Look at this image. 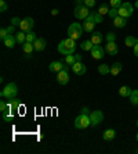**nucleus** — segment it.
<instances>
[{
    "instance_id": "obj_12",
    "label": "nucleus",
    "mask_w": 138,
    "mask_h": 154,
    "mask_svg": "<svg viewBox=\"0 0 138 154\" xmlns=\"http://www.w3.org/2000/svg\"><path fill=\"white\" fill-rule=\"evenodd\" d=\"M57 82L60 83V85H66V83L69 82V75H68V71L62 69V71L58 72V75H57Z\"/></svg>"
},
{
    "instance_id": "obj_30",
    "label": "nucleus",
    "mask_w": 138,
    "mask_h": 154,
    "mask_svg": "<svg viewBox=\"0 0 138 154\" xmlns=\"http://www.w3.org/2000/svg\"><path fill=\"white\" fill-rule=\"evenodd\" d=\"M75 63H76V60H75V56H73V54H69V56H66V57H65V64H66V65L72 67Z\"/></svg>"
},
{
    "instance_id": "obj_37",
    "label": "nucleus",
    "mask_w": 138,
    "mask_h": 154,
    "mask_svg": "<svg viewBox=\"0 0 138 154\" xmlns=\"http://www.w3.org/2000/svg\"><path fill=\"white\" fill-rule=\"evenodd\" d=\"M8 36V32H7V28H1L0 29V39L4 40Z\"/></svg>"
},
{
    "instance_id": "obj_33",
    "label": "nucleus",
    "mask_w": 138,
    "mask_h": 154,
    "mask_svg": "<svg viewBox=\"0 0 138 154\" xmlns=\"http://www.w3.org/2000/svg\"><path fill=\"white\" fill-rule=\"evenodd\" d=\"M108 15H109L110 18H116L117 15H119V8L112 7V8L109 10V13H108Z\"/></svg>"
},
{
    "instance_id": "obj_9",
    "label": "nucleus",
    "mask_w": 138,
    "mask_h": 154,
    "mask_svg": "<svg viewBox=\"0 0 138 154\" xmlns=\"http://www.w3.org/2000/svg\"><path fill=\"white\" fill-rule=\"evenodd\" d=\"M33 25H35V21H33V18L26 17V18H24V20H22L21 25H19V29H21V31H24L25 33H28V32H31V31H32Z\"/></svg>"
},
{
    "instance_id": "obj_29",
    "label": "nucleus",
    "mask_w": 138,
    "mask_h": 154,
    "mask_svg": "<svg viewBox=\"0 0 138 154\" xmlns=\"http://www.w3.org/2000/svg\"><path fill=\"white\" fill-rule=\"evenodd\" d=\"M109 10H110V8L108 7V4H106V3H102L101 6H99V8H98V13L104 15V14H108V13H109Z\"/></svg>"
},
{
    "instance_id": "obj_21",
    "label": "nucleus",
    "mask_w": 138,
    "mask_h": 154,
    "mask_svg": "<svg viewBox=\"0 0 138 154\" xmlns=\"http://www.w3.org/2000/svg\"><path fill=\"white\" fill-rule=\"evenodd\" d=\"M131 92H133V89H131L130 86H122L120 89H119V94L122 97H130Z\"/></svg>"
},
{
    "instance_id": "obj_8",
    "label": "nucleus",
    "mask_w": 138,
    "mask_h": 154,
    "mask_svg": "<svg viewBox=\"0 0 138 154\" xmlns=\"http://www.w3.org/2000/svg\"><path fill=\"white\" fill-rule=\"evenodd\" d=\"M90 119H91V126H97L104 121V112L95 110V111L90 112Z\"/></svg>"
},
{
    "instance_id": "obj_36",
    "label": "nucleus",
    "mask_w": 138,
    "mask_h": 154,
    "mask_svg": "<svg viewBox=\"0 0 138 154\" xmlns=\"http://www.w3.org/2000/svg\"><path fill=\"white\" fill-rule=\"evenodd\" d=\"M8 8V4L6 3V0H0V11L4 13V11H7Z\"/></svg>"
},
{
    "instance_id": "obj_18",
    "label": "nucleus",
    "mask_w": 138,
    "mask_h": 154,
    "mask_svg": "<svg viewBox=\"0 0 138 154\" xmlns=\"http://www.w3.org/2000/svg\"><path fill=\"white\" fill-rule=\"evenodd\" d=\"M3 43L6 45V46L8 47V49H13V47L17 45V39H15V36H13V35H8L6 39L3 40Z\"/></svg>"
},
{
    "instance_id": "obj_27",
    "label": "nucleus",
    "mask_w": 138,
    "mask_h": 154,
    "mask_svg": "<svg viewBox=\"0 0 138 154\" xmlns=\"http://www.w3.org/2000/svg\"><path fill=\"white\" fill-rule=\"evenodd\" d=\"M15 39H17V43H19V45H24V43L26 42V33H25L24 31L18 32L17 35H15Z\"/></svg>"
},
{
    "instance_id": "obj_28",
    "label": "nucleus",
    "mask_w": 138,
    "mask_h": 154,
    "mask_svg": "<svg viewBox=\"0 0 138 154\" xmlns=\"http://www.w3.org/2000/svg\"><path fill=\"white\" fill-rule=\"evenodd\" d=\"M98 72L101 75H108V74H110V68L108 67V64H101L98 67Z\"/></svg>"
},
{
    "instance_id": "obj_40",
    "label": "nucleus",
    "mask_w": 138,
    "mask_h": 154,
    "mask_svg": "<svg viewBox=\"0 0 138 154\" xmlns=\"http://www.w3.org/2000/svg\"><path fill=\"white\" fill-rule=\"evenodd\" d=\"M84 6H87L89 8H92L95 6V0H86L84 2Z\"/></svg>"
},
{
    "instance_id": "obj_25",
    "label": "nucleus",
    "mask_w": 138,
    "mask_h": 154,
    "mask_svg": "<svg viewBox=\"0 0 138 154\" xmlns=\"http://www.w3.org/2000/svg\"><path fill=\"white\" fill-rule=\"evenodd\" d=\"M130 103L133 106H138V90L137 89H133L130 94Z\"/></svg>"
},
{
    "instance_id": "obj_7",
    "label": "nucleus",
    "mask_w": 138,
    "mask_h": 154,
    "mask_svg": "<svg viewBox=\"0 0 138 154\" xmlns=\"http://www.w3.org/2000/svg\"><path fill=\"white\" fill-rule=\"evenodd\" d=\"M94 26H95V21H94V13H90V15L84 20L83 29H84L86 33H89V32H92V31H94Z\"/></svg>"
},
{
    "instance_id": "obj_31",
    "label": "nucleus",
    "mask_w": 138,
    "mask_h": 154,
    "mask_svg": "<svg viewBox=\"0 0 138 154\" xmlns=\"http://www.w3.org/2000/svg\"><path fill=\"white\" fill-rule=\"evenodd\" d=\"M37 39V36H36V33L35 32H28L26 33V42H29V43H35V40Z\"/></svg>"
},
{
    "instance_id": "obj_5",
    "label": "nucleus",
    "mask_w": 138,
    "mask_h": 154,
    "mask_svg": "<svg viewBox=\"0 0 138 154\" xmlns=\"http://www.w3.org/2000/svg\"><path fill=\"white\" fill-rule=\"evenodd\" d=\"M133 13H134V6H133L130 2H126V3H123L120 7H119V15H120V17L128 18L133 15Z\"/></svg>"
},
{
    "instance_id": "obj_47",
    "label": "nucleus",
    "mask_w": 138,
    "mask_h": 154,
    "mask_svg": "<svg viewBox=\"0 0 138 154\" xmlns=\"http://www.w3.org/2000/svg\"><path fill=\"white\" fill-rule=\"evenodd\" d=\"M135 7L138 8V0H137V2H135Z\"/></svg>"
},
{
    "instance_id": "obj_6",
    "label": "nucleus",
    "mask_w": 138,
    "mask_h": 154,
    "mask_svg": "<svg viewBox=\"0 0 138 154\" xmlns=\"http://www.w3.org/2000/svg\"><path fill=\"white\" fill-rule=\"evenodd\" d=\"M73 14L78 20H86V18L90 15V10L87 6H84V4H83V6H76Z\"/></svg>"
},
{
    "instance_id": "obj_46",
    "label": "nucleus",
    "mask_w": 138,
    "mask_h": 154,
    "mask_svg": "<svg viewBox=\"0 0 138 154\" xmlns=\"http://www.w3.org/2000/svg\"><path fill=\"white\" fill-rule=\"evenodd\" d=\"M57 14H58V10L57 8H54V10L51 11V15H57Z\"/></svg>"
},
{
    "instance_id": "obj_20",
    "label": "nucleus",
    "mask_w": 138,
    "mask_h": 154,
    "mask_svg": "<svg viewBox=\"0 0 138 154\" xmlns=\"http://www.w3.org/2000/svg\"><path fill=\"white\" fill-rule=\"evenodd\" d=\"M104 40V36H102V33L101 32H92L91 33V42L94 43V45H101V42Z\"/></svg>"
},
{
    "instance_id": "obj_42",
    "label": "nucleus",
    "mask_w": 138,
    "mask_h": 154,
    "mask_svg": "<svg viewBox=\"0 0 138 154\" xmlns=\"http://www.w3.org/2000/svg\"><path fill=\"white\" fill-rule=\"evenodd\" d=\"M134 56L138 57V39H137V45L134 46Z\"/></svg>"
},
{
    "instance_id": "obj_26",
    "label": "nucleus",
    "mask_w": 138,
    "mask_h": 154,
    "mask_svg": "<svg viewBox=\"0 0 138 154\" xmlns=\"http://www.w3.org/2000/svg\"><path fill=\"white\" fill-rule=\"evenodd\" d=\"M124 45L127 47H134L137 45V39H135L134 36H127L126 39H124Z\"/></svg>"
},
{
    "instance_id": "obj_4",
    "label": "nucleus",
    "mask_w": 138,
    "mask_h": 154,
    "mask_svg": "<svg viewBox=\"0 0 138 154\" xmlns=\"http://www.w3.org/2000/svg\"><path fill=\"white\" fill-rule=\"evenodd\" d=\"M75 126L78 129H86L91 126V119H90V114H80L75 119Z\"/></svg>"
},
{
    "instance_id": "obj_38",
    "label": "nucleus",
    "mask_w": 138,
    "mask_h": 154,
    "mask_svg": "<svg viewBox=\"0 0 138 154\" xmlns=\"http://www.w3.org/2000/svg\"><path fill=\"white\" fill-rule=\"evenodd\" d=\"M21 22H22V20H19L18 17L11 18V25H14V26H19V25H21Z\"/></svg>"
},
{
    "instance_id": "obj_23",
    "label": "nucleus",
    "mask_w": 138,
    "mask_h": 154,
    "mask_svg": "<svg viewBox=\"0 0 138 154\" xmlns=\"http://www.w3.org/2000/svg\"><path fill=\"white\" fill-rule=\"evenodd\" d=\"M92 46H94V43L91 42V39H89V40H83V42H81V45H80L81 50H84V51L91 50Z\"/></svg>"
},
{
    "instance_id": "obj_15",
    "label": "nucleus",
    "mask_w": 138,
    "mask_h": 154,
    "mask_svg": "<svg viewBox=\"0 0 138 154\" xmlns=\"http://www.w3.org/2000/svg\"><path fill=\"white\" fill-rule=\"evenodd\" d=\"M33 46H35V50L36 51H43L46 49V39L44 38H37L33 43Z\"/></svg>"
},
{
    "instance_id": "obj_17",
    "label": "nucleus",
    "mask_w": 138,
    "mask_h": 154,
    "mask_svg": "<svg viewBox=\"0 0 138 154\" xmlns=\"http://www.w3.org/2000/svg\"><path fill=\"white\" fill-rule=\"evenodd\" d=\"M22 49H24L25 54H28V57H32V53L35 50V46H33V43H29V42H25L22 45Z\"/></svg>"
},
{
    "instance_id": "obj_19",
    "label": "nucleus",
    "mask_w": 138,
    "mask_h": 154,
    "mask_svg": "<svg viewBox=\"0 0 138 154\" xmlns=\"http://www.w3.org/2000/svg\"><path fill=\"white\" fill-rule=\"evenodd\" d=\"M115 136H116V132H115V129H106L105 132H104V135H102L104 140H106V142H110V140H113Z\"/></svg>"
},
{
    "instance_id": "obj_22",
    "label": "nucleus",
    "mask_w": 138,
    "mask_h": 154,
    "mask_svg": "<svg viewBox=\"0 0 138 154\" xmlns=\"http://www.w3.org/2000/svg\"><path fill=\"white\" fill-rule=\"evenodd\" d=\"M122 68H123V65L120 64V63H115L113 65H112V67H110V74H112V75H119V74H120V71H122Z\"/></svg>"
},
{
    "instance_id": "obj_16",
    "label": "nucleus",
    "mask_w": 138,
    "mask_h": 154,
    "mask_svg": "<svg viewBox=\"0 0 138 154\" xmlns=\"http://www.w3.org/2000/svg\"><path fill=\"white\" fill-rule=\"evenodd\" d=\"M126 24H127V18L120 17V15H117L116 18H113V26H116V28H124Z\"/></svg>"
},
{
    "instance_id": "obj_45",
    "label": "nucleus",
    "mask_w": 138,
    "mask_h": 154,
    "mask_svg": "<svg viewBox=\"0 0 138 154\" xmlns=\"http://www.w3.org/2000/svg\"><path fill=\"white\" fill-rule=\"evenodd\" d=\"M75 60H76V61H81V54H75Z\"/></svg>"
},
{
    "instance_id": "obj_24",
    "label": "nucleus",
    "mask_w": 138,
    "mask_h": 154,
    "mask_svg": "<svg viewBox=\"0 0 138 154\" xmlns=\"http://www.w3.org/2000/svg\"><path fill=\"white\" fill-rule=\"evenodd\" d=\"M19 106H21V101H19V99H17V97H15V99H13V100L8 103V107H10L14 112L17 111L18 108H19Z\"/></svg>"
},
{
    "instance_id": "obj_34",
    "label": "nucleus",
    "mask_w": 138,
    "mask_h": 154,
    "mask_svg": "<svg viewBox=\"0 0 138 154\" xmlns=\"http://www.w3.org/2000/svg\"><path fill=\"white\" fill-rule=\"evenodd\" d=\"M109 4H110V7H116V8H119L122 6V0H109Z\"/></svg>"
},
{
    "instance_id": "obj_35",
    "label": "nucleus",
    "mask_w": 138,
    "mask_h": 154,
    "mask_svg": "<svg viewBox=\"0 0 138 154\" xmlns=\"http://www.w3.org/2000/svg\"><path fill=\"white\" fill-rule=\"evenodd\" d=\"M94 21H95V24H101V22L104 21L102 14H99V13H94Z\"/></svg>"
},
{
    "instance_id": "obj_13",
    "label": "nucleus",
    "mask_w": 138,
    "mask_h": 154,
    "mask_svg": "<svg viewBox=\"0 0 138 154\" xmlns=\"http://www.w3.org/2000/svg\"><path fill=\"white\" fill-rule=\"evenodd\" d=\"M105 51L109 56H116L117 53H119V49H117V45L115 42H110V43H106L105 46Z\"/></svg>"
},
{
    "instance_id": "obj_11",
    "label": "nucleus",
    "mask_w": 138,
    "mask_h": 154,
    "mask_svg": "<svg viewBox=\"0 0 138 154\" xmlns=\"http://www.w3.org/2000/svg\"><path fill=\"white\" fill-rule=\"evenodd\" d=\"M72 71L76 74V75L81 76V75H84L86 71H87V67H86L81 61H76L73 65H72Z\"/></svg>"
},
{
    "instance_id": "obj_1",
    "label": "nucleus",
    "mask_w": 138,
    "mask_h": 154,
    "mask_svg": "<svg viewBox=\"0 0 138 154\" xmlns=\"http://www.w3.org/2000/svg\"><path fill=\"white\" fill-rule=\"evenodd\" d=\"M76 40L68 38V39L61 40L60 45H58V53L64 54V56H69V54H75L76 50Z\"/></svg>"
},
{
    "instance_id": "obj_41",
    "label": "nucleus",
    "mask_w": 138,
    "mask_h": 154,
    "mask_svg": "<svg viewBox=\"0 0 138 154\" xmlns=\"http://www.w3.org/2000/svg\"><path fill=\"white\" fill-rule=\"evenodd\" d=\"M14 31H15V26H14V25H8V26H7L8 35H13V33H14Z\"/></svg>"
},
{
    "instance_id": "obj_14",
    "label": "nucleus",
    "mask_w": 138,
    "mask_h": 154,
    "mask_svg": "<svg viewBox=\"0 0 138 154\" xmlns=\"http://www.w3.org/2000/svg\"><path fill=\"white\" fill-rule=\"evenodd\" d=\"M64 68H65V65H64L62 61H53V63L50 64V67H48V69L51 72H60V71H62Z\"/></svg>"
},
{
    "instance_id": "obj_49",
    "label": "nucleus",
    "mask_w": 138,
    "mask_h": 154,
    "mask_svg": "<svg viewBox=\"0 0 138 154\" xmlns=\"http://www.w3.org/2000/svg\"><path fill=\"white\" fill-rule=\"evenodd\" d=\"M137 126H138V121H137Z\"/></svg>"
},
{
    "instance_id": "obj_3",
    "label": "nucleus",
    "mask_w": 138,
    "mask_h": 154,
    "mask_svg": "<svg viewBox=\"0 0 138 154\" xmlns=\"http://www.w3.org/2000/svg\"><path fill=\"white\" fill-rule=\"evenodd\" d=\"M83 32H84L83 25H80L79 22H73V24L69 25V28H68V36L73 40L80 39L81 35H83Z\"/></svg>"
},
{
    "instance_id": "obj_43",
    "label": "nucleus",
    "mask_w": 138,
    "mask_h": 154,
    "mask_svg": "<svg viewBox=\"0 0 138 154\" xmlns=\"http://www.w3.org/2000/svg\"><path fill=\"white\" fill-rule=\"evenodd\" d=\"M86 0H75V3H76V6H83Z\"/></svg>"
},
{
    "instance_id": "obj_44",
    "label": "nucleus",
    "mask_w": 138,
    "mask_h": 154,
    "mask_svg": "<svg viewBox=\"0 0 138 154\" xmlns=\"http://www.w3.org/2000/svg\"><path fill=\"white\" fill-rule=\"evenodd\" d=\"M81 114H90V110L87 107H83L81 108Z\"/></svg>"
},
{
    "instance_id": "obj_50",
    "label": "nucleus",
    "mask_w": 138,
    "mask_h": 154,
    "mask_svg": "<svg viewBox=\"0 0 138 154\" xmlns=\"http://www.w3.org/2000/svg\"><path fill=\"white\" fill-rule=\"evenodd\" d=\"M137 153H138V150H137Z\"/></svg>"
},
{
    "instance_id": "obj_32",
    "label": "nucleus",
    "mask_w": 138,
    "mask_h": 154,
    "mask_svg": "<svg viewBox=\"0 0 138 154\" xmlns=\"http://www.w3.org/2000/svg\"><path fill=\"white\" fill-rule=\"evenodd\" d=\"M106 43H110V42H115L116 40V35L113 32H108L106 33V38H105Z\"/></svg>"
},
{
    "instance_id": "obj_48",
    "label": "nucleus",
    "mask_w": 138,
    "mask_h": 154,
    "mask_svg": "<svg viewBox=\"0 0 138 154\" xmlns=\"http://www.w3.org/2000/svg\"><path fill=\"white\" fill-rule=\"evenodd\" d=\"M137 142H138V133H137Z\"/></svg>"
},
{
    "instance_id": "obj_39",
    "label": "nucleus",
    "mask_w": 138,
    "mask_h": 154,
    "mask_svg": "<svg viewBox=\"0 0 138 154\" xmlns=\"http://www.w3.org/2000/svg\"><path fill=\"white\" fill-rule=\"evenodd\" d=\"M7 108H8V103H6V101H4V100H1V101H0V111H1V112H4V111H6V110H7Z\"/></svg>"
},
{
    "instance_id": "obj_2",
    "label": "nucleus",
    "mask_w": 138,
    "mask_h": 154,
    "mask_svg": "<svg viewBox=\"0 0 138 154\" xmlns=\"http://www.w3.org/2000/svg\"><path fill=\"white\" fill-rule=\"evenodd\" d=\"M18 94V86L15 82H10L7 83V85L4 86V89L1 90V93H0V96L3 97V99H7V100H13V99H15Z\"/></svg>"
},
{
    "instance_id": "obj_10",
    "label": "nucleus",
    "mask_w": 138,
    "mask_h": 154,
    "mask_svg": "<svg viewBox=\"0 0 138 154\" xmlns=\"http://www.w3.org/2000/svg\"><path fill=\"white\" fill-rule=\"evenodd\" d=\"M90 51H91V57L94 58V60H101V58L104 57V54H105V49L101 47L99 45H94Z\"/></svg>"
}]
</instances>
